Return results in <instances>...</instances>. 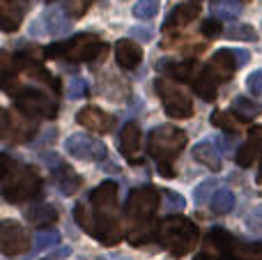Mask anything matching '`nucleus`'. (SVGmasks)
Masks as SVG:
<instances>
[{"instance_id":"obj_13","label":"nucleus","mask_w":262,"mask_h":260,"mask_svg":"<svg viewBox=\"0 0 262 260\" xmlns=\"http://www.w3.org/2000/svg\"><path fill=\"white\" fill-rule=\"evenodd\" d=\"M76 120L81 127L90 129V132L108 134L111 129H113V118H111L108 113H104L99 106H85V109H81L76 115Z\"/></svg>"},{"instance_id":"obj_28","label":"nucleus","mask_w":262,"mask_h":260,"mask_svg":"<svg viewBox=\"0 0 262 260\" xmlns=\"http://www.w3.org/2000/svg\"><path fill=\"white\" fill-rule=\"evenodd\" d=\"M60 242V233L58 230H44V233H37L35 240H32V251L35 253H41L46 249L55 247Z\"/></svg>"},{"instance_id":"obj_35","label":"nucleus","mask_w":262,"mask_h":260,"mask_svg":"<svg viewBox=\"0 0 262 260\" xmlns=\"http://www.w3.org/2000/svg\"><path fill=\"white\" fill-rule=\"evenodd\" d=\"M246 88H249L253 95L262 97V69H258V72H253L249 78H246Z\"/></svg>"},{"instance_id":"obj_24","label":"nucleus","mask_w":262,"mask_h":260,"mask_svg":"<svg viewBox=\"0 0 262 260\" xmlns=\"http://www.w3.org/2000/svg\"><path fill=\"white\" fill-rule=\"evenodd\" d=\"M209 9L219 21H235L239 16V0H212Z\"/></svg>"},{"instance_id":"obj_14","label":"nucleus","mask_w":262,"mask_h":260,"mask_svg":"<svg viewBox=\"0 0 262 260\" xmlns=\"http://www.w3.org/2000/svg\"><path fill=\"white\" fill-rule=\"evenodd\" d=\"M28 9V0H0V28L5 32L18 30Z\"/></svg>"},{"instance_id":"obj_12","label":"nucleus","mask_w":262,"mask_h":260,"mask_svg":"<svg viewBox=\"0 0 262 260\" xmlns=\"http://www.w3.org/2000/svg\"><path fill=\"white\" fill-rule=\"evenodd\" d=\"M140 141H143V134H140L138 124L127 122L120 134V150H122L124 159L129 164H140L143 161V150H140Z\"/></svg>"},{"instance_id":"obj_39","label":"nucleus","mask_w":262,"mask_h":260,"mask_svg":"<svg viewBox=\"0 0 262 260\" xmlns=\"http://www.w3.org/2000/svg\"><path fill=\"white\" fill-rule=\"evenodd\" d=\"M67 256H69V249L62 247V249H58V251H53L51 256H46L44 260H60V258H67Z\"/></svg>"},{"instance_id":"obj_5","label":"nucleus","mask_w":262,"mask_h":260,"mask_svg":"<svg viewBox=\"0 0 262 260\" xmlns=\"http://www.w3.org/2000/svg\"><path fill=\"white\" fill-rule=\"evenodd\" d=\"M186 145V134L177 127H157L147 136V155L159 164H172Z\"/></svg>"},{"instance_id":"obj_40","label":"nucleus","mask_w":262,"mask_h":260,"mask_svg":"<svg viewBox=\"0 0 262 260\" xmlns=\"http://www.w3.org/2000/svg\"><path fill=\"white\" fill-rule=\"evenodd\" d=\"M258 182L262 184V161H260V170H258Z\"/></svg>"},{"instance_id":"obj_26","label":"nucleus","mask_w":262,"mask_h":260,"mask_svg":"<svg viewBox=\"0 0 262 260\" xmlns=\"http://www.w3.org/2000/svg\"><path fill=\"white\" fill-rule=\"evenodd\" d=\"M209 205H212L214 214H230L235 210V193L230 189H216Z\"/></svg>"},{"instance_id":"obj_8","label":"nucleus","mask_w":262,"mask_h":260,"mask_svg":"<svg viewBox=\"0 0 262 260\" xmlns=\"http://www.w3.org/2000/svg\"><path fill=\"white\" fill-rule=\"evenodd\" d=\"M0 134H3V138L14 141V143L30 141V138L37 134L35 118L26 115L23 111H18V113L3 111V113H0Z\"/></svg>"},{"instance_id":"obj_30","label":"nucleus","mask_w":262,"mask_h":260,"mask_svg":"<svg viewBox=\"0 0 262 260\" xmlns=\"http://www.w3.org/2000/svg\"><path fill=\"white\" fill-rule=\"evenodd\" d=\"M228 37H230V39L255 41V39H258V32H255L253 26H246V23H237V26L228 28Z\"/></svg>"},{"instance_id":"obj_16","label":"nucleus","mask_w":262,"mask_h":260,"mask_svg":"<svg viewBox=\"0 0 262 260\" xmlns=\"http://www.w3.org/2000/svg\"><path fill=\"white\" fill-rule=\"evenodd\" d=\"M193 159L198 161V164L207 166L209 170H214V173H219L223 166V152L221 147L214 145V141H200L193 145Z\"/></svg>"},{"instance_id":"obj_38","label":"nucleus","mask_w":262,"mask_h":260,"mask_svg":"<svg viewBox=\"0 0 262 260\" xmlns=\"http://www.w3.org/2000/svg\"><path fill=\"white\" fill-rule=\"evenodd\" d=\"M129 35H131V37H143V41H149V39H152V32H149V30H140V28H134Z\"/></svg>"},{"instance_id":"obj_31","label":"nucleus","mask_w":262,"mask_h":260,"mask_svg":"<svg viewBox=\"0 0 262 260\" xmlns=\"http://www.w3.org/2000/svg\"><path fill=\"white\" fill-rule=\"evenodd\" d=\"M161 201H163L166 212H184V207H186L184 196H180L175 191H161Z\"/></svg>"},{"instance_id":"obj_11","label":"nucleus","mask_w":262,"mask_h":260,"mask_svg":"<svg viewBox=\"0 0 262 260\" xmlns=\"http://www.w3.org/2000/svg\"><path fill=\"white\" fill-rule=\"evenodd\" d=\"M92 210L101 214H115L118 212V184L115 182H101L95 191H90Z\"/></svg>"},{"instance_id":"obj_21","label":"nucleus","mask_w":262,"mask_h":260,"mask_svg":"<svg viewBox=\"0 0 262 260\" xmlns=\"http://www.w3.org/2000/svg\"><path fill=\"white\" fill-rule=\"evenodd\" d=\"M115 60L122 69H134L143 60V49L131 39H120L115 44Z\"/></svg>"},{"instance_id":"obj_2","label":"nucleus","mask_w":262,"mask_h":260,"mask_svg":"<svg viewBox=\"0 0 262 260\" xmlns=\"http://www.w3.org/2000/svg\"><path fill=\"white\" fill-rule=\"evenodd\" d=\"M157 237L161 242V247L166 249L170 256L182 258L189 251H193V247L198 244L200 230L193 221H189L186 216H166L157 228Z\"/></svg>"},{"instance_id":"obj_1","label":"nucleus","mask_w":262,"mask_h":260,"mask_svg":"<svg viewBox=\"0 0 262 260\" xmlns=\"http://www.w3.org/2000/svg\"><path fill=\"white\" fill-rule=\"evenodd\" d=\"M157 207H159V191L154 187H138L129 191L124 214H127L131 224L129 228L131 244H143L145 240H149V221H152Z\"/></svg>"},{"instance_id":"obj_3","label":"nucleus","mask_w":262,"mask_h":260,"mask_svg":"<svg viewBox=\"0 0 262 260\" xmlns=\"http://www.w3.org/2000/svg\"><path fill=\"white\" fill-rule=\"evenodd\" d=\"M39 184L41 180L35 168L12 161L7 155H3V196L9 203H23L35 198Z\"/></svg>"},{"instance_id":"obj_32","label":"nucleus","mask_w":262,"mask_h":260,"mask_svg":"<svg viewBox=\"0 0 262 260\" xmlns=\"http://www.w3.org/2000/svg\"><path fill=\"white\" fill-rule=\"evenodd\" d=\"M67 95L72 97V99H81V97L88 95V83L83 81L81 76H72L67 83Z\"/></svg>"},{"instance_id":"obj_42","label":"nucleus","mask_w":262,"mask_h":260,"mask_svg":"<svg viewBox=\"0 0 262 260\" xmlns=\"http://www.w3.org/2000/svg\"><path fill=\"white\" fill-rule=\"evenodd\" d=\"M193 3H198V0H193Z\"/></svg>"},{"instance_id":"obj_41","label":"nucleus","mask_w":262,"mask_h":260,"mask_svg":"<svg viewBox=\"0 0 262 260\" xmlns=\"http://www.w3.org/2000/svg\"><path fill=\"white\" fill-rule=\"evenodd\" d=\"M239 3H251V0H239Z\"/></svg>"},{"instance_id":"obj_19","label":"nucleus","mask_w":262,"mask_h":260,"mask_svg":"<svg viewBox=\"0 0 262 260\" xmlns=\"http://www.w3.org/2000/svg\"><path fill=\"white\" fill-rule=\"evenodd\" d=\"M198 16H200V5H195V3H184V5H180V7L172 9V14L168 16V21L163 23V32L175 30V28L189 26V23L195 21Z\"/></svg>"},{"instance_id":"obj_10","label":"nucleus","mask_w":262,"mask_h":260,"mask_svg":"<svg viewBox=\"0 0 262 260\" xmlns=\"http://www.w3.org/2000/svg\"><path fill=\"white\" fill-rule=\"evenodd\" d=\"M28 249H30L28 230L18 226L16 221H3V226H0V251L5 256H18V253H26Z\"/></svg>"},{"instance_id":"obj_7","label":"nucleus","mask_w":262,"mask_h":260,"mask_svg":"<svg viewBox=\"0 0 262 260\" xmlns=\"http://www.w3.org/2000/svg\"><path fill=\"white\" fill-rule=\"evenodd\" d=\"M154 88H157L159 99H161L163 109H166V113L170 115V118L184 120V118L193 115V101H191V97L186 95L180 85L166 81V78H157Z\"/></svg>"},{"instance_id":"obj_36","label":"nucleus","mask_w":262,"mask_h":260,"mask_svg":"<svg viewBox=\"0 0 262 260\" xmlns=\"http://www.w3.org/2000/svg\"><path fill=\"white\" fill-rule=\"evenodd\" d=\"M92 5V0H67V5L64 7L69 9V14H74V16H81V14H85V9Z\"/></svg>"},{"instance_id":"obj_18","label":"nucleus","mask_w":262,"mask_h":260,"mask_svg":"<svg viewBox=\"0 0 262 260\" xmlns=\"http://www.w3.org/2000/svg\"><path fill=\"white\" fill-rule=\"evenodd\" d=\"M260 155H262V127L253 129V132L249 134V141L239 147L235 159L242 168H249V166H253V161L258 159Z\"/></svg>"},{"instance_id":"obj_9","label":"nucleus","mask_w":262,"mask_h":260,"mask_svg":"<svg viewBox=\"0 0 262 260\" xmlns=\"http://www.w3.org/2000/svg\"><path fill=\"white\" fill-rule=\"evenodd\" d=\"M64 150L69 157L78 161H104L108 150L99 138L90 136V134H72L64 141Z\"/></svg>"},{"instance_id":"obj_17","label":"nucleus","mask_w":262,"mask_h":260,"mask_svg":"<svg viewBox=\"0 0 262 260\" xmlns=\"http://www.w3.org/2000/svg\"><path fill=\"white\" fill-rule=\"evenodd\" d=\"M221 83H226V81H223V78L207 64V67H203V69H200V74L195 76L193 88H195V92H198L205 101H214L216 90H219V85H221Z\"/></svg>"},{"instance_id":"obj_23","label":"nucleus","mask_w":262,"mask_h":260,"mask_svg":"<svg viewBox=\"0 0 262 260\" xmlns=\"http://www.w3.org/2000/svg\"><path fill=\"white\" fill-rule=\"evenodd\" d=\"M26 219L35 226H49L58 221V210L51 203H37L26 210Z\"/></svg>"},{"instance_id":"obj_20","label":"nucleus","mask_w":262,"mask_h":260,"mask_svg":"<svg viewBox=\"0 0 262 260\" xmlns=\"http://www.w3.org/2000/svg\"><path fill=\"white\" fill-rule=\"evenodd\" d=\"M159 69L166 72V76H172L175 81H195V76L200 74V67L193 60H182V62L168 60V62H159Z\"/></svg>"},{"instance_id":"obj_6","label":"nucleus","mask_w":262,"mask_h":260,"mask_svg":"<svg viewBox=\"0 0 262 260\" xmlns=\"http://www.w3.org/2000/svg\"><path fill=\"white\" fill-rule=\"evenodd\" d=\"M12 101L18 111H23L26 115L30 118L39 120V118H55L58 115V104L51 95L41 92L39 88H32V85H26V88H18V90L12 92Z\"/></svg>"},{"instance_id":"obj_37","label":"nucleus","mask_w":262,"mask_h":260,"mask_svg":"<svg viewBox=\"0 0 262 260\" xmlns=\"http://www.w3.org/2000/svg\"><path fill=\"white\" fill-rule=\"evenodd\" d=\"M235 51V60H237V67H244V64L251 62V53L246 49H232Z\"/></svg>"},{"instance_id":"obj_22","label":"nucleus","mask_w":262,"mask_h":260,"mask_svg":"<svg viewBox=\"0 0 262 260\" xmlns=\"http://www.w3.org/2000/svg\"><path fill=\"white\" fill-rule=\"evenodd\" d=\"M53 180L62 196H74L81 189V182H83L67 164H58V168H53Z\"/></svg>"},{"instance_id":"obj_25","label":"nucleus","mask_w":262,"mask_h":260,"mask_svg":"<svg viewBox=\"0 0 262 260\" xmlns=\"http://www.w3.org/2000/svg\"><path fill=\"white\" fill-rule=\"evenodd\" d=\"M230 111L237 115L239 120H253L260 115V104H255V101H251L249 97H235L230 104Z\"/></svg>"},{"instance_id":"obj_15","label":"nucleus","mask_w":262,"mask_h":260,"mask_svg":"<svg viewBox=\"0 0 262 260\" xmlns=\"http://www.w3.org/2000/svg\"><path fill=\"white\" fill-rule=\"evenodd\" d=\"M39 26H41V32H46V35L60 37V35H64V32L72 28V23H69V16L64 14V7L53 5V7H49L39 16Z\"/></svg>"},{"instance_id":"obj_29","label":"nucleus","mask_w":262,"mask_h":260,"mask_svg":"<svg viewBox=\"0 0 262 260\" xmlns=\"http://www.w3.org/2000/svg\"><path fill=\"white\" fill-rule=\"evenodd\" d=\"M157 14H159V3L157 0H136L134 3V16L136 18L147 21V18H154Z\"/></svg>"},{"instance_id":"obj_34","label":"nucleus","mask_w":262,"mask_h":260,"mask_svg":"<svg viewBox=\"0 0 262 260\" xmlns=\"http://www.w3.org/2000/svg\"><path fill=\"white\" fill-rule=\"evenodd\" d=\"M200 32H203L205 37H219L223 32V26L219 18H207V21H203V26H200Z\"/></svg>"},{"instance_id":"obj_33","label":"nucleus","mask_w":262,"mask_h":260,"mask_svg":"<svg viewBox=\"0 0 262 260\" xmlns=\"http://www.w3.org/2000/svg\"><path fill=\"white\" fill-rule=\"evenodd\" d=\"M214 187H216V180H205V182H200L198 187H195V191H193L195 205H205L207 198H209V193L214 191Z\"/></svg>"},{"instance_id":"obj_4","label":"nucleus","mask_w":262,"mask_h":260,"mask_svg":"<svg viewBox=\"0 0 262 260\" xmlns=\"http://www.w3.org/2000/svg\"><path fill=\"white\" fill-rule=\"evenodd\" d=\"M104 51V44L97 35H76L72 39L64 41H55V44L46 46L44 55L51 60H74V62H81V60H92Z\"/></svg>"},{"instance_id":"obj_27","label":"nucleus","mask_w":262,"mask_h":260,"mask_svg":"<svg viewBox=\"0 0 262 260\" xmlns=\"http://www.w3.org/2000/svg\"><path fill=\"white\" fill-rule=\"evenodd\" d=\"M212 124L228 134H235L237 129H239V120H237V115L232 113V111H216V113L212 115Z\"/></svg>"}]
</instances>
